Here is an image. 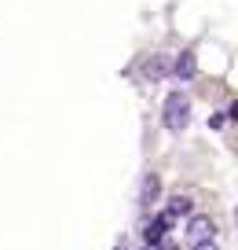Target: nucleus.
<instances>
[{"label":"nucleus","instance_id":"nucleus-4","mask_svg":"<svg viewBox=\"0 0 238 250\" xmlns=\"http://www.w3.org/2000/svg\"><path fill=\"white\" fill-rule=\"evenodd\" d=\"M169 225H172V221L165 217V213H162L158 221H146V228H143V239H146V243H162V239H165V228H169Z\"/></svg>","mask_w":238,"mask_h":250},{"label":"nucleus","instance_id":"nucleus-7","mask_svg":"<svg viewBox=\"0 0 238 250\" xmlns=\"http://www.w3.org/2000/svg\"><path fill=\"white\" fill-rule=\"evenodd\" d=\"M165 66H169V62H165V55H150V59L143 62V78H146V81L165 78Z\"/></svg>","mask_w":238,"mask_h":250},{"label":"nucleus","instance_id":"nucleus-5","mask_svg":"<svg viewBox=\"0 0 238 250\" xmlns=\"http://www.w3.org/2000/svg\"><path fill=\"white\" fill-rule=\"evenodd\" d=\"M194 74H198V59H194V52H180V59H176V78L191 81Z\"/></svg>","mask_w":238,"mask_h":250},{"label":"nucleus","instance_id":"nucleus-8","mask_svg":"<svg viewBox=\"0 0 238 250\" xmlns=\"http://www.w3.org/2000/svg\"><path fill=\"white\" fill-rule=\"evenodd\" d=\"M191 250H220V243H216V239H201V243H194Z\"/></svg>","mask_w":238,"mask_h":250},{"label":"nucleus","instance_id":"nucleus-2","mask_svg":"<svg viewBox=\"0 0 238 250\" xmlns=\"http://www.w3.org/2000/svg\"><path fill=\"white\" fill-rule=\"evenodd\" d=\"M201 239H216V221L205 213H191L187 217V243H201Z\"/></svg>","mask_w":238,"mask_h":250},{"label":"nucleus","instance_id":"nucleus-10","mask_svg":"<svg viewBox=\"0 0 238 250\" xmlns=\"http://www.w3.org/2000/svg\"><path fill=\"white\" fill-rule=\"evenodd\" d=\"M114 250H128V235H117V239H114Z\"/></svg>","mask_w":238,"mask_h":250},{"label":"nucleus","instance_id":"nucleus-13","mask_svg":"<svg viewBox=\"0 0 238 250\" xmlns=\"http://www.w3.org/2000/svg\"><path fill=\"white\" fill-rule=\"evenodd\" d=\"M231 114H235V118H238V103H235V107H231Z\"/></svg>","mask_w":238,"mask_h":250},{"label":"nucleus","instance_id":"nucleus-6","mask_svg":"<svg viewBox=\"0 0 238 250\" xmlns=\"http://www.w3.org/2000/svg\"><path fill=\"white\" fill-rule=\"evenodd\" d=\"M158 191H162V180H158V173H146L143 177V195H139V203H143V210L158 199Z\"/></svg>","mask_w":238,"mask_h":250},{"label":"nucleus","instance_id":"nucleus-11","mask_svg":"<svg viewBox=\"0 0 238 250\" xmlns=\"http://www.w3.org/2000/svg\"><path fill=\"white\" fill-rule=\"evenodd\" d=\"M162 247H165V243H146L143 250H162Z\"/></svg>","mask_w":238,"mask_h":250},{"label":"nucleus","instance_id":"nucleus-1","mask_svg":"<svg viewBox=\"0 0 238 250\" xmlns=\"http://www.w3.org/2000/svg\"><path fill=\"white\" fill-rule=\"evenodd\" d=\"M162 118L172 133H183L187 122H191V100L183 92H169L165 96V107H162Z\"/></svg>","mask_w":238,"mask_h":250},{"label":"nucleus","instance_id":"nucleus-12","mask_svg":"<svg viewBox=\"0 0 238 250\" xmlns=\"http://www.w3.org/2000/svg\"><path fill=\"white\" fill-rule=\"evenodd\" d=\"M235 232H238V206H235Z\"/></svg>","mask_w":238,"mask_h":250},{"label":"nucleus","instance_id":"nucleus-9","mask_svg":"<svg viewBox=\"0 0 238 250\" xmlns=\"http://www.w3.org/2000/svg\"><path fill=\"white\" fill-rule=\"evenodd\" d=\"M223 122H227V114H213V118H209V129H220Z\"/></svg>","mask_w":238,"mask_h":250},{"label":"nucleus","instance_id":"nucleus-3","mask_svg":"<svg viewBox=\"0 0 238 250\" xmlns=\"http://www.w3.org/2000/svg\"><path fill=\"white\" fill-rule=\"evenodd\" d=\"M191 195H172L169 199V210H165V217L169 221H180V217H187V213H191Z\"/></svg>","mask_w":238,"mask_h":250}]
</instances>
